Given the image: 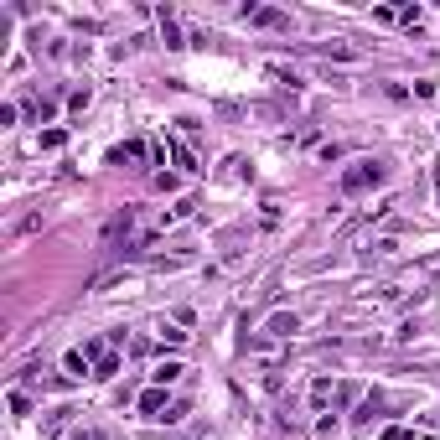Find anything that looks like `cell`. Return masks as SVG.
I'll use <instances>...</instances> for the list:
<instances>
[{"instance_id": "obj_17", "label": "cell", "mask_w": 440, "mask_h": 440, "mask_svg": "<svg viewBox=\"0 0 440 440\" xmlns=\"http://www.w3.org/2000/svg\"><path fill=\"white\" fill-rule=\"evenodd\" d=\"M383 440H415V430H409V425H389V430H383Z\"/></svg>"}, {"instance_id": "obj_12", "label": "cell", "mask_w": 440, "mask_h": 440, "mask_svg": "<svg viewBox=\"0 0 440 440\" xmlns=\"http://www.w3.org/2000/svg\"><path fill=\"white\" fill-rule=\"evenodd\" d=\"M171 156H177V166H181V171H197V161H192V151H186V145H181V140H171Z\"/></svg>"}, {"instance_id": "obj_6", "label": "cell", "mask_w": 440, "mask_h": 440, "mask_svg": "<svg viewBox=\"0 0 440 440\" xmlns=\"http://www.w3.org/2000/svg\"><path fill=\"white\" fill-rule=\"evenodd\" d=\"M181 373H186L181 363H156V373H151V383H156V389H171V383H177V378H181Z\"/></svg>"}, {"instance_id": "obj_3", "label": "cell", "mask_w": 440, "mask_h": 440, "mask_svg": "<svg viewBox=\"0 0 440 440\" xmlns=\"http://www.w3.org/2000/svg\"><path fill=\"white\" fill-rule=\"evenodd\" d=\"M166 409H171L166 389H156V383H151V389L140 394V415H145V420H166Z\"/></svg>"}, {"instance_id": "obj_18", "label": "cell", "mask_w": 440, "mask_h": 440, "mask_svg": "<svg viewBox=\"0 0 440 440\" xmlns=\"http://www.w3.org/2000/svg\"><path fill=\"white\" fill-rule=\"evenodd\" d=\"M11 415H32V399H26V394H11Z\"/></svg>"}, {"instance_id": "obj_7", "label": "cell", "mask_w": 440, "mask_h": 440, "mask_svg": "<svg viewBox=\"0 0 440 440\" xmlns=\"http://www.w3.org/2000/svg\"><path fill=\"white\" fill-rule=\"evenodd\" d=\"M109 161H114V166H125V161H145V140H125V145H119V151L109 156Z\"/></svg>"}, {"instance_id": "obj_16", "label": "cell", "mask_w": 440, "mask_h": 440, "mask_svg": "<svg viewBox=\"0 0 440 440\" xmlns=\"http://www.w3.org/2000/svg\"><path fill=\"white\" fill-rule=\"evenodd\" d=\"M161 342H171V348H181V342H186V331H177V326H166V322H161Z\"/></svg>"}, {"instance_id": "obj_1", "label": "cell", "mask_w": 440, "mask_h": 440, "mask_svg": "<svg viewBox=\"0 0 440 440\" xmlns=\"http://www.w3.org/2000/svg\"><path fill=\"white\" fill-rule=\"evenodd\" d=\"M383 177H389V166H383V161H357V166H348V171H342V192H348V197H357V192H368V186H378Z\"/></svg>"}, {"instance_id": "obj_14", "label": "cell", "mask_w": 440, "mask_h": 440, "mask_svg": "<svg viewBox=\"0 0 440 440\" xmlns=\"http://www.w3.org/2000/svg\"><path fill=\"white\" fill-rule=\"evenodd\" d=\"M399 26H409V32H420V6H404V11H399Z\"/></svg>"}, {"instance_id": "obj_4", "label": "cell", "mask_w": 440, "mask_h": 440, "mask_svg": "<svg viewBox=\"0 0 440 440\" xmlns=\"http://www.w3.org/2000/svg\"><path fill=\"white\" fill-rule=\"evenodd\" d=\"M264 331H270V337H296V331H301V322H296L290 311H275L270 322H264Z\"/></svg>"}, {"instance_id": "obj_10", "label": "cell", "mask_w": 440, "mask_h": 440, "mask_svg": "<svg viewBox=\"0 0 440 440\" xmlns=\"http://www.w3.org/2000/svg\"><path fill=\"white\" fill-rule=\"evenodd\" d=\"M119 373V352H104L99 363H93V378H114Z\"/></svg>"}, {"instance_id": "obj_8", "label": "cell", "mask_w": 440, "mask_h": 440, "mask_svg": "<svg viewBox=\"0 0 440 440\" xmlns=\"http://www.w3.org/2000/svg\"><path fill=\"white\" fill-rule=\"evenodd\" d=\"M62 368H68V378H83V373H93V368H88V352H83V348H73L68 357H62Z\"/></svg>"}, {"instance_id": "obj_11", "label": "cell", "mask_w": 440, "mask_h": 440, "mask_svg": "<svg viewBox=\"0 0 440 440\" xmlns=\"http://www.w3.org/2000/svg\"><path fill=\"white\" fill-rule=\"evenodd\" d=\"M326 399H331V378H316V383H311V404L326 409Z\"/></svg>"}, {"instance_id": "obj_20", "label": "cell", "mask_w": 440, "mask_h": 440, "mask_svg": "<svg viewBox=\"0 0 440 440\" xmlns=\"http://www.w3.org/2000/svg\"><path fill=\"white\" fill-rule=\"evenodd\" d=\"M383 93H389L394 104H404V99H409V88H404V83H383Z\"/></svg>"}, {"instance_id": "obj_19", "label": "cell", "mask_w": 440, "mask_h": 440, "mask_svg": "<svg viewBox=\"0 0 440 440\" xmlns=\"http://www.w3.org/2000/svg\"><path fill=\"white\" fill-rule=\"evenodd\" d=\"M373 21H383V26H394V21H399V11H394V6H378V11H373Z\"/></svg>"}, {"instance_id": "obj_9", "label": "cell", "mask_w": 440, "mask_h": 440, "mask_svg": "<svg viewBox=\"0 0 440 440\" xmlns=\"http://www.w3.org/2000/svg\"><path fill=\"white\" fill-rule=\"evenodd\" d=\"M161 42H166L171 52L186 47V42H181V32H177V21H171V11H161Z\"/></svg>"}, {"instance_id": "obj_21", "label": "cell", "mask_w": 440, "mask_h": 440, "mask_svg": "<svg viewBox=\"0 0 440 440\" xmlns=\"http://www.w3.org/2000/svg\"><path fill=\"white\" fill-rule=\"evenodd\" d=\"M435 197H440V161H435Z\"/></svg>"}, {"instance_id": "obj_15", "label": "cell", "mask_w": 440, "mask_h": 440, "mask_svg": "<svg viewBox=\"0 0 440 440\" xmlns=\"http://www.w3.org/2000/svg\"><path fill=\"white\" fill-rule=\"evenodd\" d=\"M62 140H68L62 130H47V135H42V151H62Z\"/></svg>"}, {"instance_id": "obj_2", "label": "cell", "mask_w": 440, "mask_h": 440, "mask_svg": "<svg viewBox=\"0 0 440 440\" xmlns=\"http://www.w3.org/2000/svg\"><path fill=\"white\" fill-rule=\"evenodd\" d=\"M238 16H244L249 26H259V32H290V16L275 11V6H244Z\"/></svg>"}, {"instance_id": "obj_5", "label": "cell", "mask_w": 440, "mask_h": 440, "mask_svg": "<svg viewBox=\"0 0 440 440\" xmlns=\"http://www.w3.org/2000/svg\"><path fill=\"white\" fill-rule=\"evenodd\" d=\"M383 415V394H363V404H357V415H352V425H373Z\"/></svg>"}, {"instance_id": "obj_13", "label": "cell", "mask_w": 440, "mask_h": 440, "mask_svg": "<svg viewBox=\"0 0 440 440\" xmlns=\"http://www.w3.org/2000/svg\"><path fill=\"white\" fill-rule=\"evenodd\" d=\"M88 99H93L88 88H73V93H68V109H73V114H83V109H88Z\"/></svg>"}]
</instances>
